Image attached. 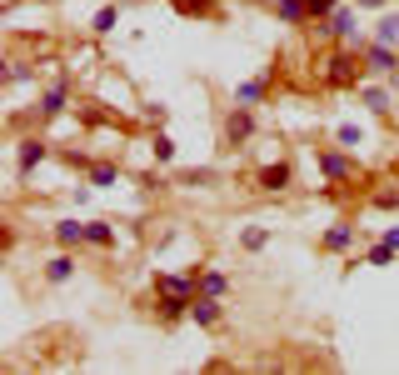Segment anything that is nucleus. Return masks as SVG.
<instances>
[{
  "label": "nucleus",
  "mask_w": 399,
  "mask_h": 375,
  "mask_svg": "<svg viewBox=\"0 0 399 375\" xmlns=\"http://www.w3.org/2000/svg\"><path fill=\"white\" fill-rule=\"evenodd\" d=\"M329 66H334V70H329V80H334V85H350V80H360V61H355V56H334Z\"/></svg>",
  "instance_id": "f257e3e1"
},
{
  "label": "nucleus",
  "mask_w": 399,
  "mask_h": 375,
  "mask_svg": "<svg viewBox=\"0 0 399 375\" xmlns=\"http://www.w3.org/2000/svg\"><path fill=\"white\" fill-rule=\"evenodd\" d=\"M394 66H399V56H394V50H389V45H379V40H374V45H369V70H379V75H389Z\"/></svg>",
  "instance_id": "f03ea898"
},
{
  "label": "nucleus",
  "mask_w": 399,
  "mask_h": 375,
  "mask_svg": "<svg viewBox=\"0 0 399 375\" xmlns=\"http://www.w3.org/2000/svg\"><path fill=\"white\" fill-rule=\"evenodd\" d=\"M329 30L345 35V40H360V35H355V11H339V6H334V11H329Z\"/></svg>",
  "instance_id": "7ed1b4c3"
},
{
  "label": "nucleus",
  "mask_w": 399,
  "mask_h": 375,
  "mask_svg": "<svg viewBox=\"0 0 399 375\" xmlns=\"http://www.w3.org/2000/svg\"><path fill=\"white\" fill-rule=\"evenodd\" d=\"M274 6H279V20H284V25H295V20L310 16V11H305V0H274Z\"/></svg>",
  "instance_id": "20e7f679"
},
{
  "label": "nucleus",
  "mask_w": 399,
  "mask_h": 375,
  "mask_svg": "<svg viewBox=\"0 0 399 375\" xmlns=\"http://www.w3.org/2000/svg\"><path fill=\"white\" fill-rule=\"evenodd\" d=\"M374 40H379V45H399V16H384L379 30H374Z\"/></svg>",
  "instance_id": "39448f33"
},
{
  "label": "nucleus",
  "mask_w": 399,
  "mask_h": 375,
  "mask_svg": "<svg viewBox=\"0 0 399 375\" xmlns=\"http://www.w3.org/2000/svg\"><path fill=\"white\" fill-rule=\"evenodd\" d=\"M40 160H45V140H25V150H20V171L40 166Z\"/></svg>",
  "instance_id": "423d86ee"
},
{
  "label": "nucleus",
  "mask_w": 399,
  "mask_h": 375,
  "mask_svg": "<svg viewBox=\"0 0 399 375\" xmlns=\"http://www.w3.org/2000/svg\"><path fill=\"white\" fill-rule=\"evenodd\" d=\"M55 235H61V245H75V240H85V226H75V221H61V226H55Z\"/></svg>",
  "instance_id": "0eeeda50"
},
{
  "label": "nucleus",
  "mask_w": 399,
  "mask_h": 375,
  "mask_svg": "<svg viewBox=\"0 0 399 375\" xmlns=\"http://www.w3.org/2000/svg\"><path fill=\"white\" fill-rule=\"evenodd\" d=\"M350 240H355V230H350V226H334V230L324 235V245H329V250H345Z\"/></svg>",
  "instance_id": "6e6552de"
},
{
  "label": "nucleus",
  "mask_w": 399,
  "mask_h": 375,
  "mask_svg": "<svg viewBox=\"0 0 399 375\" xmlns=\"http://www.w3.org/2000/svg\"><path fill=\"white\" fill-rule=\"evenodd\" d=\"M40 111H45V116H61V111H65V85H55V90L45 95V105H40Z\"/></svg>",
  "instance_id": "1a4fd4ad"
},
{
  "label": "nucleus",
  "mask_w": 399,
  "mask_h": 375,
  "mask_svg": "<svg viewBox=\"0 0 399 375\" xmlns=\"http://www.w3.org/2000/svg\"><path fill=\"white\" fill-rule=\"evenodd\" d=\"M324 176H329V180L350 176V160H345V155H324Z\"/></svg>",
  "instance_id": "9d476101"
},
{
  "label": "nucleus",
  "mask_w": 399,
  "mask_h": 375,
  "mask_svg": "<svg viewBox=\"0 0 399 375\" xmlns=\"http://www.w3.org/2000/svg\"><path fill=\"white\" fill-rule=\"evenodd\" d=\"M284 180H290V171H284V166H270V171L260 176V185H265V190H279Z\"/></svg>",
  "instance_id": "9b49d317"
},
{
  "label": "nucleus",
  "mask_w": 399,
  "mask_h": 375,
  "mask_svg": "<svg viewBox=\"0 0 399 375\" xmlns=\"http://www.w3.org/2000/svg\"><path fill=\"white\" fill-rule=\"evenodd\" d=\"M215 315H220V310H215V295H205V300L195 305V320H200V326H215Z\"/></svg>",
  "instance_id": "f8f14e48"
},
{
  "label": "nucleus",
  "mask_w": 399,
  "mask_h": 375,
  "mask_svg": "<svg viewBox=\"0 0 399 375\" xmlns=\"http://www.w3.org/2000/svg\"><path fill=\"white\" fill-rule=\"evenodd\" d=\"M85 240H95V245H110V240H115V230H110V226H85Z\"/></svg>",
  "instance_id": "ddd939ff"
},
{
  "label": "nucleus",
  "mask_w": 399,
  "mask_h": 375,
  "mask_svg": "<svg viewBox=\"0 0 399 375\" xmlns=\"http://www.w3.org/2000/svg\"><path fill=\"white\" fill-rule=\"evenodd\" d=\"M115 25H120V11H100L95 16V30H115Z\"/></svg>",
  "instance_id": "4468645a"
},
{
  "label": "nucleus",
  "mask_w": 399,
  "mask_h": 375,
  "mask_svg": "<svg viewBox=\"0 0 399 375\" xmlns=\"http://www.w3.org/2000/svg\"><path fill=\"white\" fill-rule=\"evenodd\" d=\"M50 281H70V260H65V255L50 260Z\"/></svg>",
  "instance_id": "2eb2a0df"
},
{
  "label": "nucleus",
  "mask_w": 399,
  "mask_h": 375,
  "mask_svg": "<svg viewBox=\"0 0 399 375\" xmlns=\"http://www.w3.org/2000/svg\"><path fill=\"white\" fill-rule=\"evenodd\" d=\"M245 135H250V116H235L230 121V140H245Z\"/></svg>",
  "instance_id": "dca6fc26"
},
{
  "label": "nucleus",
  "mask_w": 399,
  "mask_h": 375,
  "mask_svg": "<svg viewBox=\"0 0 399 375\" xmlns=\"http://www.w3.org/2000/svg\"><path fill=\"white\" fill-rule=\"evenodd\" d=\"M365 105H369V111H389V95H384V90H369Z\"/></svg>",
  "instance_id": "f3484780"
},
{
  "label": "nucleus",
  "mask_w": 399,
  "mask_h": 375,
  "mask_svg": "<svg viewBox=\"0 0 399 375\" xmlns=\"http://www.w3.org/2000/svg\"><path fill=\"white\" fill-rule=\"evenodd\" d=\"M170 155H175V140L160 135V140H155V160H170Z\"/></svg>",
  "instance_id": "a211bd4d"
},
{
  "label": "nucleus",
  "mask_w": 399,
  "mask_h": 375,
  "mask_svg": "<svg viewBox=\"0 0 399 375\" xmlns=\"http://www.w3.org/2000/svg\"><path fill=\"white\" fill-rule=\"evenodd\" d=\"M305 11H310V16H329V11H334V0H305Z\"/></svg>",
  "instance_id": "6ab92c4d"
},
{
  "label": "nucleus",
  "mask_w": 399,
  "mask_h": 375,
  "mask_svg": "<svg viewBox=\"0 0 399 375\" xmlns=\"http://www.w3.org/2000/svg\"><path fill=\"white\" fill-rule=\"evenodd\" d=\"M260 95H265V85H260V80H250V85H240V100H260Z\"/></svg>",
  "instance_id": "aec40b11"
},
{
  "label": "nucleus",
  "mask_w": 399,
  "mask_h": 375,
  "mask_svg": "<svg viewBox=\"0 0 399 375\" xmlns=\"http://www.w3.org/2000/svg\"><path fill=\"white\" fill-rule=\"evenodd\" d=\"M205 295H224V276H205Z\"/></svg>",
  "instance_id": "412c9836"
},
{
  "label": "nucleus",
  "mask_w": 399,
  "mask_h": 375,
  "mask_svg": "<svg viewBox=\"0 0 399 375\" xmlns=\"http://www.w3.org/2000/svg\"><path fill=\"white\" fill-rule=\"evenodd\" d=\"M339 145H350V150H355V145H360V130H355V125H345V130H339Z\"/></svg>",
  "instance_id": "4be33fe9"
},
{
  "label": "nucleus",
  "mask_w": 399,
  "mask_h": 375,
  "mask_svg": "<svg viewBox=\"0 0 399 375\" xmlns=\"http://www.w3.org/2000/svg\"><path fill=\"white\" fill-rule=\"evenodd\" d=\"M265 240H270V235H265V230H245V245H250V250H260V245H265Z\"/></svg>",
  "instance_id": "5701e85b"
},
{
  "label": "nucleus",
  "mask_w": 399,
  "mask_h": 375,
  "mask_svg": "<svg viewBox=\"0 0 399 375\" xmlns=\"http://www.w3.org/2000/svg\"><path fill=\"white\" fill-rule=\"evenodd\" d=\"M360 6H384V0H360Z\"/></svg>",
  "instance_id": "b1692460"
},
{
  "label": "nucleus",
  "mask_w": 399,
  "mask_h": 375,
  "mask_svg": "<svg viewBox=\"0 0 399 375\" xmlns=\"http://www.w3.org/2000/svg\"><path fill=\"white\" fill-rule=\"evenodd\" d=\"M265 6H274V0H265Z\"/></svg>",
  "instance_id": "393cba45"
}]
</instances>
